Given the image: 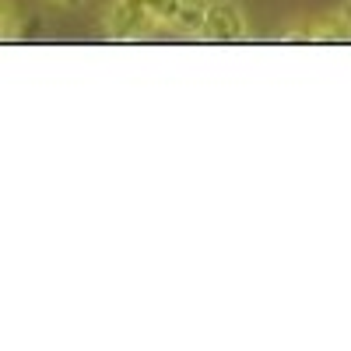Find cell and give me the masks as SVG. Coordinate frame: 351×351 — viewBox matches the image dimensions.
Listing matches in <instances>:
<instances>
[{"label":"cell","mask_w":351,"mask_h":351,"mask_svg":"<svg viewBox=\"0 0 351 351\" xmlns=\"http://www.w3.org/2000/svg\"><path fill=\"white\" fill-rule=\"evenodd\" d=\"M152 28H158L144 8V0H109L106 8V32L120 43H137L148 39Z\"/></svg>","instance_id":"1"},{"label":"cell","mask_w":351,"mask_h":351,"mask_svg":"<svg viewBox=\"0 0 351 351\" xmlns=\"http://www.w3.org/2000/svg\"><path fill=\"white\" fill-rule=\"evenodd\" d=\"M204 43H239L246 39V14L236 0H211L208 4V21H204Z\"/></svg>","instance_id":"2"},{"label":"cell","mask_w":351,"mask_h":351,"mask_svg":"<svg viewBox=\"0 0 351 351\" xmlns=\"http://www.w3.org/2000/svg\"><path fill=\"white\" fill-rule=\"evenodd\" d=\"M208 4L211 0H183L180 4V14H176L172 28L186 39H200L204 32V21H208Z\"/></svg>","instance_id":"3"},{"label":"cell","mask_w":351,"mask_h":351,"mask_svg":"<svg viewBox=\"0 0 351 351\" xmlns=\"http://www.w3.org/2000/svg\"><path fill=\"white\" fill-rule=\"evenodd\" d=\"M306 25H309V43H351V28L344 25L341 14H324Z\"/></svg>","instance_id":"4"},{"label":"cell","mask_w":351,"mask_h":351,"mask_svg":"<svg viewBox=\"0 0 351 351\" xmlns=\"http://www.w3.org/2000/svg\"><path fill=\"white\" fill-rule=\"evenodd\" d=\"M180 4L183 0H144V8H148V14L158 28H172L176 14H180Z\"/></svg>","instance_id":"5"},{"label":"cell","mask_w":351,"mask_h":351,"mask_svg":"<svg viewBox=\"0 0 351 351\" xmlns=\"http://www.w3.org/2000/svg\"><path fill=\"white\" fill-rule=\"evenodd\" d=\"M11 28H14V18H11V11L4 4H0V43L11 39Z\"/></svg>","instance_id":"6"},{"label":"cell","mask_w":351,"mask_h":351,"mask_svg":"<svg viewBox=\"0 0 351 351\" xmlns=\"http://www.w3.org/2000/svg\"><path fill=\"white\" fill-rule=\"evenodd\" d=\"M341 18H344V25L351 28V0H344V4H341V11H337Z\"/></svg>","instance_id":"7"},{"label":"cell","mask_w":351,"mask_h":351,"mask_svg":"<svg viewBox=\"0 0 351 351\" xmlns=\"http://www.w3.org/2000/svg\"><path fill=\"white\" fill-rule=\"evenodd\" d=\"M49 4H60V8H77L81 0H49Z\"/></svg>","instance_id":"8"}]
</instances>
